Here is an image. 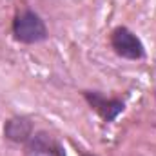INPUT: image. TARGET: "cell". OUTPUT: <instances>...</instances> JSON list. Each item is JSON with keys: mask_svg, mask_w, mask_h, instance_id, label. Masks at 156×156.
<instances>
[{"mask_svg": "<svg viewBox=\"0 0 156 156\" xmlns=\"http://www.w3.org/2000/svg\"><path fill=\"white\" fill-rule=\"evenodd\" d=\"M80 156H96V154H91V153H83V151H80Z\"/></svg>", "mask_w": 156, "mask_h": 156, "instance_id": "6", "label": "cell"}, {"mask_svg": "<svg viewBox=\"0 0 156 156\" xmlns=\"http://www.w3.org/2000/svg\"><path fill=\"white\" fill-rule=\"evenodd\" d=\"M26 156H67L64 144L49 131H35L24 144Z\"/></svg>", "mask_w": 156, "mask_h": 156, "instance_id": "4", "label": "cell"}, {"mask_svg": "<svg viewBox=\"0 0 156 156\" xmlns=\"http://www.w3.org/2000/svg\"><path fill=\"white\" fill-rule=\"evenodd\" d=\"M109 44H111V49L123 60L136 62V60H144L147 56V51H145L142 38L127 26H116L109 35Z\"/></svg>", "mask_w": 156, "mask_h": 156, "instance_id": "2", "label": "cell"}, {"mask_svg": "<svg viewBox=\"0 0 156 156\" xmlns=\"http://www.w3.org/2000/svg\"><path fill=\"white\" fill-rule=\"evenodd\" d=\"M11 35L18 44H24V45L42 44L49 38L45 20L31 7H24L16 11L11 22Z\"/></svg>", "mask_w": 156, "mask_h": 156, "instance_id": "1", "label": "cell"}, {"mask_svg": "<svg viewBox=\"0 0 156 156\" xmlns=\"http://www.w3.org/2000/svg\"><path fill=\"white\" fill-rule=\"evenodd\" d=\"M33 133H35V123L26 115L11 116L4 123V138L11 144H22L24 145L31 138Z\"/></svg>", "mask_w": 156, "mask_h": 156, "instance_id": "5", "label": "cell"}, {"mask_svg": "<svg viewBox=\"0 0 156 156\" xmlns=\"http://www.w3.org/2000/svg\"><path fill=\"white\" fill-rule=\"evenodd\" d=\"M82 98L87 102V105L102 118L105 123H113L123 111H125V104L122 98L116 96H105L100 91H91L85 89L82 91Z\"/></svg>", "mask_w": 156, "mask_h": 156, "instance_id": "3", "label": "cell"}]
</instances>
